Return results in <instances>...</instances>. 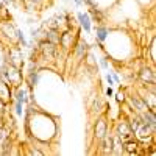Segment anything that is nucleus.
Returning <instances> with one entry per match:
<instances>
[{
  "label": "nucleus",
  "instance_id": "f257e3e1",
  "mask_svg": "<svg viewBox=\"0 0 156 156\" xmlns=\"http://www.w3.org/2000/svg\"><path fill=\"white\" fill-rule=\"evenodd\" d=\"M76 19H78V22H80L81 28H83L86 33H90V30H92V19H90L89 12H78Z\"/></svg>",
  "mask_w": 156,
  "mask_h": 156
},
{
  "label": "nucleus",
  "instance_id": "f03ea898",
  "mask_svg": "<svg viewBox=\"0 0 156 156\" xmlns=\"http://www.w3.org/2000/svg\"><path fill=\"white\" fill-rule=\"evenodd\" d=\"M59 44L64 47V48H73V45H75V42H73V34H72V31L70 30H66L62 34H61V39H59Z\"/></svg>",
  "mask_w": 156,
  "mask_h": 156
},
{
  "label": "nucleus",
  "instance_id": "7ed1b4c3",
  "mask_svg": "<svg viewBox=\"0 0 156 156\" xmlns=\"http://www.w3.org/2000/svg\"><path fill=\"white\" fill-rule=\"evenodd\" d=\"M45 39L48 42H51V44H59V39H61V33H59V30H53V28H48L47 30V33H45Z\"/></svg>",
  "mask_w": 156,
  "mask_h": 156
},
{
  "label": "nucleus",
  "instance_id": "20e7f679",
  "mask_svg": "<svg viewBox=\"0 0 156 156\" xmlns=\"http://www.w3.org/2000/svg\"><path fill=\"white\" fill-rule=\"evenodd\" d=\"M108 34H109V30L105 27V25H98L95 28V39L98 42H105L108 39Z\"/></svg>",
  "mask_w": 156,
  "mask_h": 156
},
{
  "label": "nucleus",
  "instance_id": "39448f33",
  "mask_svg": "<svg viewBox=\"0 0 156 156\" xmlns=\"http://www.w3.org/2000/svg\"><path fill=\"white\" fill-rule=\"evenodd\" d=\"M87 42L86 41H83V39H80V41H78L75 45H73V50H75V53H76V56L78 58H83L84 56V53L87 51Z\"/></svg>",
  "mask_w": 156,
  "mask_h": 156
},
{
  "label": "nucleus",
  "instance_id": "423d86ee",
  "mask_svg": "<svg viewBox=\"0 0 156 156\" xmlns=\"http://www.w3.org/2000/svg\"><path fill=\"white\" fill-rule=\"evenodd\" d=\"M105 136H106V122L103 119H100L97 122V126H95V137L101 140Z\"/></svg>",
  "mask_w": 156,
  "mask_h": 156
},
{
  "label": "nucleus",
  "instance_id": "0eeeda50",
  "mask_svg": "<svg viewBox=\"0 0 156 156\" xmlns=\"http://www.w3.org/2000/svg\"><path fill=\"white\" fill-rule=\"evenodd\" d=\"M8 97H11V92H9V84L0 81V100L6 103Z\"/></svg>",
  "mask_w": 156,
  "mask_h": 156
},
{
  "label": "nucleus",
  "instance_id": "6e6552de",
  "mask_svg": "<svg viewBox=\"0 0 156 156\" xmlns=\"http://www.w3.org/2000/svg\"><path fill=\"white\" fill-rule=\"evenodd\" d=\"M140 78L144 81H150L151 84H154V72L153 70H148V69H142L140 70Z\"/></svg>",
  "mask_w": 156,
  "mask_h": 156
},
{
  "label": "nucleus",
  "instance_id": "1a4fd4ad",
  "mask_svg": "<svg viewBox=\"0 0 156 156\" xmlns=\"http://www.w3.org/2000/svg\"><path fill=\"white\" fill-rule=\"evenodd\" d=\"M125 150L128 153H134L137 150V142H133V140H125V144H123Z\"/></svg>",
  "mask_w": 156,
  "mask_h": 156
},
{
  "label": "nucleus",
  "instance_id": "9d476101",
  "mask_svg": "<svg viewBox=\"0 0 156 156\" xmlns=\"http://www.w3.org/2000/svg\"><path fill=\"white\" fill-rule=\"evenodd\" d=\"M37 81H39V72H30V75H28V83H30V86H36L37 84Z\"/></svg>",
  "mask_w": 156,
  "mask_h": 156
},
{
  "label": "nucleus",
  "instance_id": "9b49d317",
  "mask_svg": "<svg viewBox=\"0 0 156 156\" xmlns=\"http://www.w3.org/2000/svg\"><path fill=\"white\" fill-rule=\"evenodd\" d=\"M16 36H17L19 42H20L23 47H28V42H27V39H25V34L22 33V30H20V28H16Z\"/></svg>",
  "mask_w": 156,
  "mask_h": 156
},
{
  "label": "nucleus",
  "instance_id": "f8f14e48",
  "mask_svg": "<svg viewBox=\"0 0 156 156\" xmlns=\"http://www.w3.org/2000/svg\"><path fill=\"white\" fill-rule=\"evenodd\" d=\"M16 114L22 117V101H17V100H16Z\"/></svg>",
  "mask_w": 156,
  "mask_h": 156
},
{
  "label": "nucleus",
  "instance_id": "ddd939ff",
  "mask_svg": "<svg viewBox=\"0 0 156 156\" xmlns=\"http://www.w3.org/2000/svg\"><path fill=\"white\" fill-rule=\"evenodd\" d=\"M100 66H101L103 69H108V67H109L108 59H106V58H100Z\"/></svg>",
  "mask_w": 156,
  "mask_h": 156
},
{
  "label": "nucleus",
  "instance_id": "4468645a",
  "mask_svg": "<svg viewBox=\"0 0 156 156\" xmlns=\"http://www.w3.org/2000/svg\"><path fill=\"white\" fill-rule=\"evenodd\" d=\"M115 98H117V101H125V94L123 92H117Z\"/></svg>",
  "mask_w": 156,
  "mask_h": 156
},
{
  "label": "nucleus",
  "instance_id": "2eb2a0df",
  "mask_svg": "<svg viewBox=\"0 0 156 156\" xmlns=\"http://www.w3.org/2000/svg\"><path fill=\"white\" fill-rule=\"evenodd\" d=\"M106 81H108V84L109 86H114V80H112V76H111V73H106Z\"/></svg>",
  "mask_w": 156,
  "mask_h": 156
},
{
  "label": "nucleus",
  "instance_id": "dca6fc26",
  "mask_svg": "<svg viewBox=\"0 0 156 156\" xmlns=\"http://www.w3.org/2000/svg\"><path fill=\"white\" fill-rule=\"evenodd\" d=\"M31 2L37 6V8H41V5H44V2H45V0H31Z\"/></svg>",
  "mask_w": 156,
  "mask_h": 156
},
{
  "label": "nucleus",
  "instance_id": "f3484780",
  "mask_svg": "<svg viewBox=\"0 0 156 156\" xmlns=\"http://www.w3.org/2000/svg\"><path fill=\"white\" fill-rule=\"evenodd\" d=\"M112 94H114L112 87H111V86H109V87H106V97H112Z\"/></svg>",
  "mask_w": 156,
  "mask_h": 156
},
{
  "label": "nucleus",
  "instance_id": "a211bd4d",
  "mask_svg": "<svg viewBox=\"0 0 156 156\" xmlns=\"http://www.w3.org/2000/svg\"><path fill=\"white\" fill-rule=\"evenodd\" d=\"M73 2H75V6H76V8H80V6H81V5L84 3L83 0H73Z\"/></svg>",
  "mask_w": 156,
  "mask_h": 156
}]
</instances>
